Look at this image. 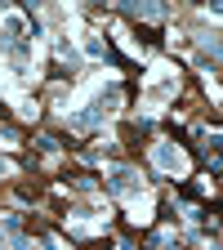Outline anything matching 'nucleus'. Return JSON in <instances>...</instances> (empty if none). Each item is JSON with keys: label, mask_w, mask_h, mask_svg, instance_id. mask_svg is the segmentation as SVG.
I'll list each match as a JSON object with an SVG mask.
<instances>
[{"label": "nucleus", "mask_w": 223, "mask_h": 250, "mask_svg": "<svg viewBox=\"0 0 223 250\" xmlns=\"http://www.w3.org/2000/svg\"><path fill=\"white\" fill-rule=\"evenodd\" d=\"M125 9H130L134 18H147V22H156V18H165V9H161V5H125Z\"/></svg>", "instance_id": "obj_4"}, {"label": "nucleus", "mask_w": 223, "mask_h": 250, "mask_svg": "<svg viewBox=\"0 0 223 250\" xmlns=\"http://www.w3.org/2000/svg\"><path fill=\"white\" fill-rule=\"evenodd\" d=\"M116 250H134V246H116Z\"/></svg>", "instance_id": "obj_7"}, {"label": "nucleus", "mask_w": 223, "mask_h": 250, "mask_svg": "<svg viewBox=\"0 0 223 250\" xmlns=\"http://www.w3.org/2000/svg\"><path fill=\"white\" fill-rule=\"evenodd\" d=\"M81 45H85V54H89V58H103V54H107V45H103L99 36H85Z\"/></svg>", "instance_id": "obj_5"}, {"label": "nucleus", "mask_w": 223, "mask_h": 250, "mask_svg": "<svg viewBox=\"0 0 223 250\" xmlns=\"http://www.w3.org/2000/svg\"><path fill=\"white\" fill-rule=\"evenodd\" d=\"M152 161H156V170H165V174H174V179L187 174V156H183V147H174V143H152Z\"/></svg>", "instance_id": "obj_1"}, {"label": "nucleus", "mask_w": 223, "mask_h": 250, "mask_svg": "<svg viewBox=\"0 0 223 250\" xmlns=\"http://www.w3.org/2000/svg\"><path fill=\"white\" fill-rule=\"evenodd\" d=\"M174 89H179V76H174L170 67H156V76H152V85H147V103L161 107L165 99H174Z\"/></svg>", "instance_id": "obj_2"}, {"label": "nucleus", "mask_w": 223, "mask_h": 250, "mask_svg": "<svg viewBox=\"0 0 223 250\" xmlns=\"http://www.w3.org/2000/svg\"><path fill=\"white\" fill-rule=\"evenodd\" d=\"M107 174H112V188H116V192H130V197H139V192H143L139 170H130V166H112Z\"/></svg>", "instance_id": "obj_3"}, {"label": "nucleus", "mask_w": 223, "mask_h": 250, "mask_svg": "<svg viewBox=\"0 0 223 250\" xmlns=\"http://www.w3.org/2000/svg\"><path fill=\"white\" fill-rule=\"evenodd\" d=\"M9 174H14V166L5 161V156H0V179H9Z\"/></svg>", "instance_id": "obj_6"}]
</instances>
